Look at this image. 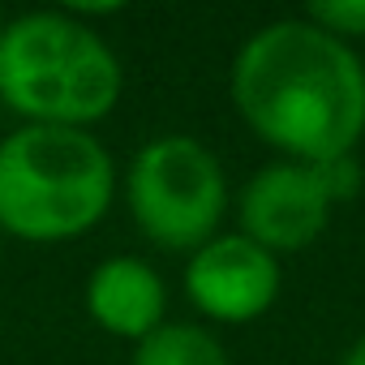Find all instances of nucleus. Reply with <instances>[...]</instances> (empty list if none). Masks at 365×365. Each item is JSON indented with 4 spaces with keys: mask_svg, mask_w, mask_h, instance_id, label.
Segmentation results:
<instances>
[{
    "mask_svg": "<svg viewBox=\"0 0 365 365\" xmlns=\"http://www.w3.org/2000/svg\"><path fill=\"white\" fill-rule=\"evenodd\" d=\"M180 288L207 322L245 327L275 309L284 271L279 258L254 245L245 232H220L185 258Z\"/></svg>",
    "mask_w": 365,
    "mask_h": 365,
    "instance_id": "39448f33",
    "label": "nucleus"
},
{
    "mask_svg": "<svg viewBox=\"0 0 365 365\" xmlns=\"http://www.w3.org/2000/svg\"><path fill=\"white\" fill-rule=\"evenodd\" d=\"M120 198L133 228L168 254H194L228 215V176L220 155L194 133H159L142 142L125 172Z\"/></svg>",
    "mask_w": 365,
    "mask_h": 365,
    "instance_id": "20e7f679",
    "label": "nucleus"
},
{
    "mask_svg": "<svg viewBox=\"0 0 365 365\" xmlns=\"http://www.w3.org/2000/svg\"><path fill=\"white\" fill-rule=\"evenodd\" d=\"M339 365H365V335H356V339L348 344V352L339 356Z\"/></svg>",
    "mask_w": 365,
    "mask_h": 365,
    "instance_id": "9b49d317",
    "label": "nucleus"
},
{
    "mask_svg": "<svg viewBox=\"0 0 365 365\" xmlns=\"http://www.w3.org/2000/svg\"><path fill=\"white\" fill-rule=\"evenodd\" d=\"M0 35H5V18H0Z\"/></svg>",
    "mask_w": 365,
    "mask_h": 365,
    "instance_id": "ddd939ff",
    "label": "nucleus"
},
{
    "mask_svg": "<svg viewBox=\"0 0 365 365\" xmlns=\"http://www.w3.org/2000/svg\"><path fill=\"white\" fill-rule=\"evenodd\" d=\"M86 318L129 344H142L168 322V284L138 254H112L91 267L82 288Z\"/></svg>",
    "mask_w": 365,
    "mask_h": 365,
    "instance_id": "0eeeda50",
    "label": "nucleus"
},
{
    "mask_svg": "<svg viewBox=\"0 0 365 365\" xmlns=\"http://www.w3.org/2000/svg\"><path fill=\"white\" fill-rule=\"evenodd\" d=\"M0 262H5V237H0Z\"/></svg>",
    "mask_w": 365,
    "mask_h": 365,
    "instance_id": "f8f14e48",
    "label": "nucleus"
},
{
    "mask_svg": "<svg viewBox=\"0 0 365 365\" xmlns=\"http://www.w3.org/2000/svg\"><path fill=\"white\" fill-rule=\"evenodd\" d=\"M305 18L344 43L365 39V0H318L305 9Z\"/></svg>",
    "mask_w": 365,
    "mask_h": 365,
    "instance_id": "1a4fd4ad",
    "label": "nucleus"
},
{
    "mask_svg": "<svg viewBox=\"0 0 365 365\" xmlns=\"http://www.w3.org/2000/svg\"><path fill=\"white\" fill-rule=\"evenodd\" d=\"M228 99L279 159L327 163L365 138V65L305 14L258 26L232 56Z\"/></svg>",
    "mask_w": 365,
    "mask_h": 365,
    "instance_id": "f257e3e1",
    "label": "nucleus"
},
{
    "mask_svg": "<svg viewBox=\"0 0 365 365\" xmlns=\"http://www.w3.org/2000/svg\"><path fill=\"white\" fill-rule=\"evenodd\" d=\"M120 194V168L91 129L18 125L0 138V237L61 245L86 237Z\"/></svg>",
    "mask_w": 365,
    "mask_h": 365,
    "instance_id": "7ed1b4c3",
    "label": "nucleus"
},
{
    "mask_svg": "<svg viewBox=\"0 0 365 365\" xmlns=\"http://www.w3.org/2000/svg\"><path fill=\"white\" fill-rule=\"evenodd\" d=\"M129 365H232V356L202 322H163L155 335L133 344Z\"/></svg>",
    "mask_w": 365,
    "mask_h": 365,
    "instance_id": "6e6552de",
    "label": "nucleus"
},
{
    "mask_svg": "<svg viewBox=\"0 0 365 365\" xmlns=\"http://www.w3.org/2000/svg\"><path fill=\"white\" fill-rule=\"evenodd\" d=\"M331 211L335 202L314 163L271 159L245 180L241 202H237V215H241L237 232H245L267 254L284 258V254L309 250L327 232Z\"/></svg>",
    "mask_w": 365,
    "mask_h": 365,
    "instance_id": "423d86ee",
    "label": "nucleus"
},
{
    "mask_svg": "<svg viewBox=\"0 0 365 365\" xmlns=\"http://www.w3.org/2000/svg\"><path fill=\"white\" fill-rule=\"evenodd\" d=\"M125 69L116 48L73 9H35L0 35V103L22 125L91 129L116 112Z\"/></svg>",
    "mask_w": 365,
    "mask_h": 365,
    "instance_id": "f03ea898",
    "label": "nucleus"
},
{
    "mask_svg": "<svg viewBox=\"0 0 365 365\" xmlns=\"http://www.w3.org/2000/svg\"><path fill=\"white\" fill-rule=\"evenodd\" d=\"M314 168H318V176H322V185H327L335 207H344V202H352L361 194V163H356V155H339V159H327V163H314Z\"/></svg>",
    "mask_w": 365,
    "mask_h": 365,
    "instance_id": "9d476101",
    "label": "nucleus"
}]
</instances>
